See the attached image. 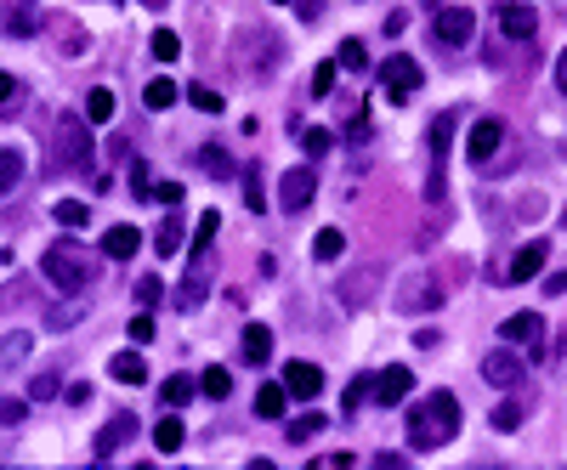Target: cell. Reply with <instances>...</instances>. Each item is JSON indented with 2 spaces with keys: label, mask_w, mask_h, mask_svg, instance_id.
<instances>
[{
  "label": "cell",
  "mask_w": 567,
  "mask_h": 470,
  "mask_svg": "<svg viewBox=\"0 0 567 470\" xmlns=\"http://www.w3.org/2000/svg\"><path fill=\"white\" fill-rule=\"evenodd\" d=\"M459 437V402L454 391H431L409 409V447L414 454H437L443 442Z\"/></svg>",
  "instance_id": "cell-1"
},
{
  "label": "cell",
  "mask_w": 567,
  "mask_h": 470,
  "mask_svg": "<svg viewBox=\"0 0 567 470\" xmlns=\"http://www.w3.org/2000/svg\"><path fill=\"white\" fill-rule=\"evenodd\" d=\"M40 267H46V277H52L62 295H80V289L91 284V261H80V249L69 239H57L46 255H40Z\"/></svg>",
  "instance_id": "cell-2"
},
{
  "label": "cell",
  "mask_w": 567,
  "mask_h": 470,
  "mask_svg": "<svg viewBox=\"0 0 567 470\" xmlns=\"http://www.w3.org/2000/svg\"><path fill=\"white\" fill-rule=\"evenodd\" d=\"M91 159H97V147H91L86 119L62 114V119H57V170H86Z\"/></svg>",
  "instance_id": "cell-3"
},
{
  "label": "cell",
  "mask_w": 567,
  "mask_h": 470,
  "mask_svg": "<svg viewBox=\"0 0 567 470\" xmlns=\"http://www.w3.org/2000/svg\"><path fill=\"white\" fill-rule=\"evenodd\" d=\"M471 29H477V17L466 6H437V17H431V40H437V46H449V52L471 46Z\"/></svg>",
  "instance_id": "cell-4"
},
{
  "label": "cell",
  "mask_w": 567,
  "mask_h": 470,
  "mask_svg": "<svg viewBox=\"0 0 567 470\" xmlns=\"http://www.w3.org/2000/svg\"><path fill=\"white\" fill-rule=\"evenodd\" d=\"M204 289H210V249H187V277L176 284L171 301L182 312H194V306H204Z\"/></svg>",
  "instance_id": "cell-5"
},
{
  "label": "cell",
  "mask_w": 567,
  "mask_h": 470,
  "mask_svg": "<svg viewBox=\"0 0 567 470\" xmlns=\"http://www.w3.org/2000/svg\"><path fill=\"white\" fill-rule=\"evenodd\" d=\"M420 80H426V74H420L414 57H386V62H381V91H386L392 102H409V97L420 91Z\"/></svg>",
  "instance_id": "cell-6"
},
{
  "label": "cell",
  "mask_w": 567,
  "mask_h": 470,
  "mask_svg": "<svg viewBox=\"0 0 567 470\" xmlns=\"http://www.w3.org/2000/svg\"><path fill=\"white\" fill-rule=\"evenodd\" d=\"M318 199V176H312V164H296V170H284V182H279V204L289 210V216H301V210Z\"/></svg>",
  "instance_id": "cell-7"
},
{
  "label": "cell",
  "mask_w": 567,
  "mask_h": 470,
  "mask_svg": "<svg viewBox=\"0 0 567 470\" xmlns=\"http://www.w3.org/2000/svg\"><path fill=\"white\" fill-rule=\"evenodd\" d=\"M482 380H488L494 391H522L528 369H522V357H516V352H488V357H482Z\"/></svg>",
  "instance_id": "cell-8"
},
{
  "label": "cell",
  "mask_w": 567,
  "mask_h": 470,
  "mask_svg": "<svg viewBox=\"0 0 567 470\" xmlns=\"http://www.w3.org/2000/svg\"><path fill=\"white\" fill-rule=\"evenodd\" d=\"M494 24L506 29V40H539V17L522 0H494Z\"/></svg>",
  "instance_id": "cell-9"
},
{
  "label": "cell",
  "mask_w": 567,
  "mask_h": 470,
  "mask_svg": "<svg viewBox=\"0 0 567 470\" xmlns=\"http://www.w3.org/2000/svg\"><path fill=\"white\" fill-rule=\"evenodd\" d=\"M131 437H137V414H131V409H119V414H114V419H109V425L97 431L91 454H97V459H114V454H119V447L131 442Z\"/></svg>",
  "instance_id": "cell-10"
},
{
  "label": "cell",
  "mask_w": 567,
  "mask_h": 470,
  "mask_svg": "<svg viewBox=\"0 0 567 470\" xmlns=\"http://www.w3.org/2000/svg\"><path fill=\"white\" fill-rule=\"evenodd\" d=\"M544 255H551V244H544V239L522 244V249L511 255V261H506V272H499V277H506V284H528V277H539V272H544Z\"/></svg>",
  "instance_id": "cell-11"
},
{
  "label": "cell",
  "mask_w": 567,
  "mask_h": 470,
  "mask_svg": "<svg viewBox=\"0 0 567 470\" xmlns=\"http://www.w3.org/2000/svg\"><path fill=\"white\" fill-rule=\"evenodd\" d=\"M284 386H289L296 402H312L324 391V369H318V362H307V357H296V362H284Z\"/></svg>",
  "instance_id": "cell-12"
},
{
  "label": "cell",
  "mask_w": 567,
  "mask_h": 470,
  "mask_svg": "<svg viewBox=\"0 0 567 470\" xmlns=\"http://www.w3.org/2000/svg\"><path fill=\"white\" fill-rule=\"evenodd\" d=\"M499 142H506V125H499V119H477V125H471V142H466L471 164H482V170H488V159L499 154Z\"/></svg>",
  "instance_id": "cell-13"
},
{
  "label": "cell",
  "mask_w": 567,
  "mask_h": 470,
  "mask_svg": "<svg viewBox=\"0 0 567 470\" xmlns=\"http://www.w3.org/2000/svg\"><path fill=\"white\" fill-rule=\"evenodd\" d=\"M409 391H414V374L403 369V362H392L386 374H374V402H381V409H397V402H409Z\"/></svg>",
  "instance_id": "cell-14"
},
{
  "label": "cell",
  "mask_w": 567,
  "mask_h": 470,
  "mask_svg": "<svg viewBox=\"0 0 567 470\" xmlns=\"http://www.w3.org/2000/svg\"><path fill=\"white\" fill-rule=\"evenodd\" d=\"M403 312H431V306H443V284H437L431 272H420L403 284V301H397Z\"/></svg>",
  "instance_id": "cell-15"
},
{
  "label": "cell",
  "mask_w": 567,
  "mask_h": 470,
  "mask_svg": "<svg viewBox=\"0 0 567 470\" xmlns=\"http://www.w3.org/2000/svg\"><path fill=\"white\" fill-rule=\"evenodd\" d=\"M381 267H358V272H352V277H341V306H364L369 301V295L374 289H381Z\"/></svg>",
  "instance_id": "cell-16"
},
{
  "label": "cell",
  "mask_w": 567,
  "mask_h": 470,
  "mask_svg": "<svg viewBox=\"0 0 567 470\" xmlns=\"http://www.w3.org/2000/svg\"><path fill=\"white\" fill-rule=\"evenodd\" d=\"M499 334L516 340V346H539V340H544V317L539 312H511L506 324H499Z\"/></svg>",
  "instance_id": "cell-17"
},
{
  "label": "cell",
  "mask_w": 567,
  "mask_h": 470,
  "mask_svg": "<svg viewBox=\"0 0 567 470\" xmlns=\"http://www.w3.org/2000/svg\"><path fill=\"white\" fill-rule=\"evenodd\" d=\"M137 249H142V232L131 221H119V227L102 232V255H114V261H125V255H137Z\"/></svg>",
  "instance_id": "cell-18"
},
{
  "label": "cell",
  "mask_w": 567,
  "mask_h": 470,
  "mask_svg": "<svg viewBox=\"0 0 567 470\" xmlns=\"http://www.w3.org/2000/svg\"><path fill=\"white\" fill-rule=\"evenodd\" d=\"M34 24H40V6H34V0H6V34H12V40H29Z\"/></svg>",
  "instance_id": "cell-19"
},
{
  "label": "cell",
  "mask_w": 567,
  "mask_h": 470,
  "mask_svg": "<svg viewBox=\"0 0 567 470\" xmlns=\"http://www.w3.org/2000/svg\"><path fill=\"white\" fill-rule=\"evenodd\" d=\"M239 357H244V362H267V357H272V329H267V324H244Z\"/></svg>",
  "instance_id": "cell-20"
},
{
  "label": "cell",
  "mask_w": 567,
  "mask_h": 470,
  "mask_svg": "<svg viewBox=\"0 0 567 470\" xmlns=\"http://www.w3.org/2000/svg\"><path fill=\"white\" fill-rule=\"evenodd\" d=\"M109 374L119 380V386H142V380H148V362H142L137 352H114L109 357Z\"/></svg>",
  "instance_id": "cell-21"
},
{
  "label": "cell",
  "mask_w": 567,
  "mask_h": 470,
  "mask_svg": "<svg viewBox=\"0 0 567 470\" xmlns=\"http://www.w3.org/2000/svg\"><path fill=\"white\" fill-rule=\"evenodd\" d=\"M284 409H289V386H284V380L256 391V419H284Z\"/></svg>",
  "instance_id": "cell-22"
},
{
  "label": "cell",
  "mask_w": 567,
  "mask_h": 470,
  "mask_svg": "<svg viewBox=\"0 0 567 470\" xmlns=\"http://www.w3.org/2000/svg\"><path fill=\"white\" fill-rule=\"evenodd\" d=\"M165 409H187V402H194L199 397V380H187V374H171V380H165Z\"/></svg>",
  "instance_id": "cell-23"
},
{
  "label": "cell",
  "mask_w": 567,
  "mask_h": 470,
  "mask_svg": "<svg viewBox=\"0 0 567 470\" xmlns=\"http://www.w3.org/2000/svg\"><path fill=\"white\" fill-rule=\"evenodd\" d=\"M227 391H233V374L222 369V362H210V369L199 374V397H210V402H222Z\"/></svg>",
  "instance_id": "cell-24"
},
{
  "label": "cell",
  "mask_w": 567,
  "mask_h": 470,
  "mask_svg": "<svg viewBox=\"0 0 567 470\" xmlns=\"http://www.w3.org/2000/svg\"><path fill=\"white\" fill-rule=\"evenodd\" d=\"M454 125H459V114H437V119H431V159H449Z\"/></svg>",
  "instance_id": "cell-25"
},
{
  "label": "cell",
  "mask_w": 567,
  "mask_h": 470,
  "mask_svg": "<svg viewBox=\"0 0 567 470\" xmlns=\"http://www.w3.org/2000/svg\"><path fill=\"white\" fill-rule=\"evenodd\" d=\"M154 442H159V454H176V447L187 442V431H182V419H176V414H165V419L154 425Z\"/></svg>",
  "instance_id": "cell-26"
},
{
  "label": "cell",
  "mask_w": 567,
  "mask_h": 470,
  "mask_svg": "<svg viewBox=\"0 0 567 470\" xmlns=\"http://www.w3.org/2000/svg\"><path fill=\"white\" fill-rule=\"evenodd\" d=\"M142 102H148L154 114H165V108L176 102V85H171V80H148V85H142Z\"/></svg>",
  "instance_id": "cell-27"
},
{
  "label": "cell",
  "mask_w": 567,
  "mask_h": 470,
  "mask_svg": "<svg viewBox=\"0 0 567 470\" xmlns=\"http://www.w3.org/2000/svg\"><path fill=\"white\" fill-rule=\"evenodd\" d=\"M312 255H318V261H341V255H346V239H341L335 227H324L318 239H312Z\"/></svg>",
  "instance_id": "cell-28"
},
{
  "label": "cell",
  "mask_w": 567,
  "mask_h": 470,
  "mask_svg": "<svg viewBox=\"0 0 567 470\" xmlns=\"http://www.w3.org/2000/svg\"><path fill=\"white\" fill-rule=\"evenodd\" d=\"M17 182H24V154H12V147H0V193H12Z\"/></svg>",
  "instance_id": "cell-29"
},
{
  "label": "cell",
  "mask_w": 567,
  "mask_h": 470,
  "mask_svg": "<svg viewBox=\"0 0 567 470\" xmlns=\"http://www.w3.org/2000/svg\"><path fill=\"white\" fill-rule=\"evenodd\" d=\"M318 431H324V414H318V409H307L301 419H289V431H284V437H289V442H296V447H301L307 437H318Z\"/></svg>",
  "instance_id": "cell-30"
},
{
  "label": "cell",
  "mask_w": 567,
  "mask_h": 470,
  "mask_svg": "<svg viewBox=\"0 0 567 470\" xmlns=\"http://www.w3.org/2000/svg\"><path fill=\"white\" fill-rule=\"evenodd\" d=\"M346 414H358L364 409V402H374V374H358V380H352V386H346Z\"/></svg>",
  "instance_id": "cell-31"
},
{
  "label": "cell",
  "mask_w": 567,
  "mask_h": 470,
  "mask_svg": "<svg viewBox=\"0 0 567 470\" xmlns=\"http://www.w3.org/2000/svg\"><path fill=\"white\" fill-rule=\"evenodd\" d=\"M52 216H57V227H86L91 210L80 204V199H62V204H52Z\"/></svg>",
  "instance_id": "cell-32"
},
{
  "label": "cell",
  "mask_w": 567,
  "mask_h": 470,
  "mask_svg": "<svg viewBox=\"0 0 567 470\" xmlns=\"http://www.w3.org/2000/svg\"><path fill=\"white\" fill-rule=\"evenodd\" d=\"M154 244H159V255H176L182 249V216H176V210H171V221L154 232Z\"/></svg>",
  "instance_id": "cell-33"
},
{
  "label": "cell",
  "mask_w": 567,
  "mask_h": 470,
  "mask_svg": "<svg viewBox=\"0 0 567 470\" xmlns=\"http://www.w3.org/2000/svg\"><path fill=\"white\" fill-rule=\"evenodd\" d=\"M154 57H159V62H176V57H182V34L154 29Z\"/></svg>",
  "instance_id": "cell-34"
},
{
  "label": "cell",
  "mask_w": 567,
  "mask_h": 470,
  "mask_svg": "<svg viewBox=\"0 0 567 470\" xmlns=\"http://www.w3.org/2000/svg\"><path fill=\"white\" fill-rule=\"evenodd\" d=\"M199 164L210 170V176H233V170H239L233 159H227V154H222V147H199Z\"/></svg>",
  "instance_id": "cell-35"
},
{
  "label": "cell",
  "mask_w": 567,
  "mask_h": 470,
  "mask_svg": "<svg viewBox=\"0 0 567 470\" xmlns=\"http://www.w3.org/2000/svg\"><path fill=\"white\" fill-rule=\"evenodd\" d=\"M187 102H194L199 114H222V91H216V85H194V91H187Z\"/></svg>",
  "instance_id": "cell-36"
},
{
  "label": "cell",
  "mask_w": 567,
  "mask_h": 470,
  "mask_svg": "<svg viewBox=\"0 0 567 470\" xmlns=\"http://www.w3.org/2000/svg\"><path fill=\"white\" fill-rule=\"evenodd\" d=\"M29 346H34L29 334H6V340H0V362H6V369H12V362H24V357H29Z\"/></svg>",
  "instance_id": "cell-37"
},
{
  "label": "cell",
  "mask_w": 567,
  "mask_h": 470,
  "mask_svg": "<svg viewBox=\"0 0 567 470\" xmlns=\"http://www.w3.org/2000/svg\"><path fill=\"white\" fill-rule=\"evenodd\" d=\"M216 227H222V216H216V210H204L199 227H194V249H210V244H216Z\"/></svg>",
  "instance_id": "cell-38"
},
{
  "label": "cell",
  "mask_w": 567,
  "mask_h": 470,
  "mask_svg": "<svg viewBox=\"0 0 567 470\" xmlns=\"http://www.w3.org/2000/svg\"><path fill=\"white\" fill-rule=\"evenodd\" d=\"M24 414H29V397H0V431H6V425H24Z\"/></svg>",
  "instance_id": "cell-39"
},
{
  "label": "cell",
  "mask_w": 567,
  "mask_h": 470,
  "mask_svg": "<svg viewBox=\"0 0 567 470\" xmlns=\"http://www.w3.org/2000/svg\"><path fill=\"white\" fill-rule=\"evenodd\" d=\"M86 119H114V91H102V85H97V91L86 97Z\"/></svg>",
  "instance_id": "cell-40"
},
{
  "label": "cell",
  "mask_w": 567,
  "mask_h": 470,
  "mask_svg": "<svg viewBox=\"0 0 567 470\" xmlns=\"http://www.w3.org/2000/svg\"><path fill=\"white\" fill-rule=\"evenodd\" d=\"M335 74H341V62H318V69H312V97H329Z\"/></svg>",
  "instance_id": "cell-41"
},
{
  "label": "cell",
  "mask_w": 567,
  "mask_h": 470,
  "mask_svg": "<svg viewBox=\"0 0 567 470\" xmlns=\"http://www.w3.org/2000/svg\"><path fill=\"white\" fill-rule=\"evenodd\" d=\"M494 425H499V431H516V425H522V402H516V397H506V402L494 409Z\"/></svg>",
  "instance_id": "cell-42"
},
{
  "label": "cell",
  "mask_w": 567,
  "mask_h": 470,
  "mask_svg": "<svg viewBox=\"0 0 567 470\" xmlns=\"http://www.w3.org/2000/svg\"><path fill=\"white\" fill-rule=\"evenodd\" d=\"M335 62H341V69H364V62H369V52L358 46V40H341V52H335Z\"/></svg>",
  "instance_id": "cell-43"
},
{
  "label": "cell",
  "mask_w": 567,
  "mask_h": 470,
  "mask_svg": "<svg viewBox=\"0 0 567 470\" xmlns=\"http://www.w3.org/2000/svg\"><path fill=\"white\" fill-rule=\"evenodd\" d=\"M137 301L159 306V301H165V284H159V277H137Z\"/></svg>",
  "instance_id": "cell-44"
},
{
  "label": "cell",
  "mask_w": 567,
  "mask_h": 470,
  "mask_svg": "<svg viewBox=\"0 0 567 470\" xmlns=\"http://www.w3.org/2000/svg\"><path fill=\"white\" fill-rule=\"evenodd\" d=\"M244 199H250V210H261V199H267V187H261V170H250V176H244Z\"/></svg>",
  "instance_id": "cell-45"
},
{
  "label": "cell",
  "mask_w": 567,
  "mask_h": 470,
  "mask_svg": "<svg viewBox=\"0 0 567 470\" xmlns=\"http://www.w3.org/2000/svg\"><path fill=\"white\" fill-rule=\"evenodd\" d=\"M301 142H307V154H312V159H324V154H329V131H301Z\"/></svg>",
  "instance_id": "cell-46"
},
{
  "label": "cell",
  "mask_w": 567,
  "mask_h": 470,
  "mask_svg": "<svg viewBox=\"0 0 567 470\" xmlns=\"http://www.w3.org/2000/svg\"><path fill=\"white\" fill-rule=\"evenodd\" d=\"M34 402H46V397H57V374L46 369V374H34V391H29Z\"/></svg>",
  "instance_id": "cell-47"
},
{
  "label": "cell",
  "mask_w": 567,
  "mask_h": 470,
  "mask_svg": "<svg viewBox=\"0 0 567 470\" xmlns=\"http://www.w3.org/2000/svg\"><path fill=\"white\" fill-rule=\"evenodd\" d=\"M62 397H69L74 409H86V402H91V380H74V386H62Z\"/></svg>",
  "instance_id": "cell-48"
},
{
  "label": "cell",
  "mask_w": 567,
  "mask_h": 470,
  "mask_svg": "<svg viewBox=\"0 0 567 470\" xmlns=\"http://www.w3.org/2000/svg\"><path fill=\"white\" fill-rule=\"evenodd\" d=\"M154 199H159V204H182V182H159Z\"/></svg>",
  "instance_id": "cell-49"
},
{
  "label": "cell",
  "mask_w": 567,
  "mask_h": 470,
  "mask_svg": "<svg viewBox=\"0 0 567 470\" xmlns=\"http://www.w3.org/2000/svg\"><path fill=\"white\" fill-rule=\"evenodd\" d=\"M131 340H154V317H148V312L131 317Z\"/></svg>",
  "instance_id": "cell-50"
},
{
  "label": "cell",
  "mask_w": 567,
  "mask_h": 470,
  "mask_svg": "<svg viewBox=\"0 0 567 470\" xmlns=\"http://www.w3.org/2000/svg\"><path fill=\"white\" fill-rule=\"evenodd\" d=\"M414 346H420V352H437V346H443V334H437V329H420Z\"/></svg>",
  "instance_id": "cell-51"
},
{
  "label": "cell",
  "mask_w": 567,
  "mask_h": 470,
  "mask_svg": "<svg viewBox=\"0 0 567 470\" xmlns=\"http://www.w3.org/2000/svg\"><path fill=\"white\" fill-rule=\"evenodd\" d=\"M374 465H381V470H403L409 459H403V454H392V447H386V454H374Z\"/></svg>",
  "instance_id": "cell-52"
},
{
  "label": "cell",
  "mask_w": 567,
  "mask_h": 470,
  "mask_svg": "<svg viewBox=\"0 0 567 470\" xmlns=\"http://www.w3.org/2000/svg\"><path fill=\"white\" fill-rule=\"evenodd\" d=\"M556 91H562V97H567V46H562V52H556Z\"/></svg>",
  "instance_id": "cell-53"
},
{
  "label": "cell",
  "mask_w": 567,
  "mask_h": 470,
  "mask_svg": "<svg viewBox=\"0 0 567 470\" xmlns=\"http://www.w3.org/2000/svg\"><path fill=\"white\" fill-rule=\"evenodd\" d=\"M318 465H324V470H346V465H352V454H324Z\"/></svg>",
  "instance_id": "cell-54"
},
{
  "label": "cell",
  "mask_w": 567,
  "mask_h": 470,
  "mask_svg": "<svg viewBox=\"0 0 567 470\" xmlns=\"http://www.w3.org/2000/svg\"><path fill=\"white\" fill-rule=\"evenodd\" d=\"M296 12H301V17H318V12H324V0H296Z\"/></svg>",
  "instance_id": "cell-55"
},
{
  "label": "cell",
  "mask_w": 567,
  "mask_h": 470,
  "mask_svg": "<svg viewBox=\"0 0 567 470\" xmlns=\"http://www.w3.org/2000/svg\"><path fill=\"white\" fill-rule=\"evenodd\" d=\"M12 97H17V80H12V74H0V102H12Z\"/></svg>",
  "instance_id": "cell-56"
},
{
  "label": "cell",
  "mask_w": 567,
  "mask_h": 470,
  "mask_svg": "<svg viewBox=\"0 0 567 470\" xmlns=\"http://www.w3.org/2000/svg\"><path fill=\"white\" fill-rule=\"evenodd\" d=\"M148 6H165V0H148Z\"/></svg>",
  "instance_id": "cell-57"
},
{
  "label": "cell",
  "mask_w": 567,
  "mask_h": 470,
  "mask_svg": "<svg viewBox=\"0 0 567 470\" xmlns=\"http://www.w3.org/2000/svg\"><path fill=\"white\" fill-rule=\"evenodd\" d=\"M279 6H284V0H279Z\"/></svg>",
  "instance_id": "cell-58"
}]
</instances>
